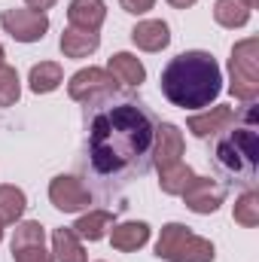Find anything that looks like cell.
Instances as JSON below:
<instances>
[{
  "mask_svg": "<svg viewBox=\"0 0 259 262\" xmlns=\"http://www.w3.org/2000/svg\"><path fill=\"white\" fill-rule=\"evenodd\" d=\"M119 3H122V9L131 12V15H143V12H149L156 6V0H119Z\"/></svg>",
  "mask_w": 259,
  "mask_h": 262,
  "instance_id": "484cf974",
  "label": "cell"
},
{
  "mask_svg": "<svg viewBox=\"0 0 259 262\" xmlns=\"http://www.w3.org/2000/svg\"><path fill=\"white\" fill-rule=\"evenodd\" d=\"M213 18H217V25L235 31V28H244L250 21V9L241 0H217L213 3Z\"/></svg>",
  "mask_w": 259,
  "mask_h": 262,
  "instance_id": "ffe728a7",
  "label": "cell"
},
{
  "mask_svg": "<svg viewBox=\"0 0 259 262\" xmlns=\"http://www.w3.org/2000/svg\"><path fill=\"white\" fill-rule=\"evenodd\" d=\"M18 98H21V82L15 67L0 64V107H12Z\"/></svg>",
  "mask_w": 259,
  "mask_h": 262,
  "instance_id": "cb8c5ba5",
  "label": "cell"
},
{
  "mask_svg": "<svg viewBox=\"0 0 259 262\" xmlns=\"http://www.w3.org/2000/svg\"><path fill=\"white\" fill-rule=\"evenodd\" d=\"M0 25L18 43H37L49 31V15L37 12V9H3Z\"/></svg>",
  "mask_w": 259,
  "mask_h": 262,
  "instance_id": "52a82bcc",
  "label": "cell"
},
{
  "mask_svg": "<svg viewBox=\"0 0 259 262\" xmlns=\"http://www.w3.org/2000/svg\"><path fill=\"white\" fill-rule=\"evenodd\" d=\"M146 241H149V226H146V223L128 220V223H119V226L110 229V244H113V250L131 253V250H140Z\"/></svg>",
  "mask_w": 259,
  "mask_h": 262,
  "instance_id": "5bb4252c",
  "label": "cell"
},
{
  "mask_svg": "<svg viewBox=\"0 0 259 262\" xmlns=\"http://www.w3.org/2000/svg\"><path fill=\"white\" fill-rule=\"evenodd\" d=\"M156 256L168 262H213L217 250L207 238L195 235L183 223L162 226V235L156 241Z\"/></svg>",
  "mask_w": 259,
  "mask_h": 262,
  "instance_id": "277c9868",
  "label": "cell"
},
{
  "mask_svg": "<svg viewBox=\"0 0 259 262\" xmlns=\"http://www.w3.org/2000/svg\"><path fill=\"white\" fill-rule=\"evenodd\" d=\"M70 229L76 232V238L101 241V238L113 229V213H110V210H89V213H82Z\"/></svg>",
  "mask_w": 259,
  "mask_h": 262,
  "instance_id": "e0dca14e",
  "label": "cell"
},
{
  "mask_svg": "<svg viewBox=\"0 0 259 262\" xmlns=\"http://www.w3.org/2000/svg\"><path fill=\"white\" fill-rule=\"evenodd\" d=\"M49 201L64 213H79V210H89L92 192L82 186V180H76L70 174H58L49 183Z\"/></svg>",
  "mask_w": 259,
  "mask_h": 262,
  "instance_id": "ba28073f",
  "label": "cell"
},
{
  "mask_svg": "<svg viewBox=\"0 0 259 262\" xmlns=\"http://www.w3.org/2000/svg\"><path fill=\"white\" fill-rule=\"evenodd\" d=\"M25 3H28V9H37V12H46L55 6V0H25Z\"/></svg>",
  "mask_w": 259,
  "mask_h": 262,
  "instance_id": "4316f807",
  "label": "cell"
},
{
  "mask_svg": "<svg viewBox=\"0 0 259 262\" xmlns=\"http://www.w3.org/2000/svg\"><path fill=\"white\" fill-rule=\"evenodd\" d=\"M107 18V6L104 0H70L67 6V21L70 28H79V31H98Z\"/></svg>",
  "mask_w": 259,
  "mask_h": 262,
  "instance_id": "4fadbf2b",
  "label": "cell"
},
{
  "mask_svg": "<svg viewBox=\"0 0 259 262\" xmlns=\"http://www.w3.org/2000/svg\"><path fill=\"white\" fill-rule=\"evenodd\" d=\"M238 122V113H235V107H226V104H220V107H210L207 113H195L189 116V122H186V128L192 131L195 137H213V134H220V131H226L229 125H235Z\"/></svg>",
  "mask_w": 259,
  "mask_h": 262,
  "instance_id": "8fae6325",
  "label": "cell"
},
{
  "mask_svg": "<svg viewBox=\"0 0 259 262\" xmlns=\"http://www.w3.org/2000/svg\"><path fill=\"white\" fill-rule=\"evenodd\" d=\"M61 82H64V70H61L58 61H40V64L31 67L28 85H31L34 95H49V92H55Z\"/></svg>",
  "mask_w": 259,
  "mask_h": 262,
  "instance_id": "ac0fdd59",
  "label": "cell"
},
{
  "mask_svg": "<svg viewBox=\"0 0 259 262\" xmlns=\"http://www.w3.org/2000/svg\"><path fill=\"white\" fill-rule=\"evenodd\" d=\"M52 253H55V262H85L89 259L73 229H55L52 232Z\"/></svg>",
  "mask_w": 259,
  "mask_h": 262,
  "instance_id": "d6986e66",
  "label": "cell"
},
{
  "mask_svg": "<svg viewBox=\"0 0 259 262\" xmlns=\"http://www.w3.org/2000/svg\"><path fill=\"white\" fill-rule=\"evenodd\" d=\"M61 52L64 58H89L98 46H101V37L98 31H79V28H64L61 34Z\"/></svg>",
  "mask_w": 259,
  "mask_h": 262,
  "instance_id": "2e32d148",
  "label": "cell"
},
{
  "mask_svg": "<svg viewBox=\"0 0 259 262\" xmlns=\"http://www.w3.org/2000/svg\"><path fill=\"white\" fill-rule=\"evenodd\" d=\"M232 216H235V223L244 226V229L259 226V192L256 189H244V192H241V198L235 201Z\"/></svg>",
  "mask_w": 259,
  "mask_h": 262,
  "instance_id": "603a6c76",
  "label": "cell"
},
{
  "mask_svg": "<svg viewBox=\"0 0 259 262\" xmlns=\"http://www.w3.org/2000/svg\"><path fill=\"white\" fill-rule=\"evenodd\" d=\"M192 177H195L192 168L183 165V162H177V165L159 171V189H162L165 195H183V189L192 183Z\"/></svg>",
  "mask_w": 259,
  "mask_h": 262,
  "instance_id": "44dd1931",
  "label": "cell"
},
{
  "mask_svg": "<svg viewBox=\"0 0 259 262\" xmlns=\"http://www.w3.org/2000/svg\"><path fill=\"white\" fill-rule=\"evenodd\" d=\"M168 3H171L174 9H189V6H195V3H198V0H168Z\"/></svg>",
  "mask_w": 259,
  "mask_h": 262,
  "instance_id": "83f0119b",
  "label": "cell"
},
{
  "mask_svg": "<svg viewBox=\"0 0 259 262\" xmlns=\"http://www.w3.org/2000/svg\"><path fill=\"white\" fill-rule=\"evenodd\" d=\"M223 92V70L210 52H180L162 70V95L180 110L210 107Z\"/></svg>",
  "mask_w": 259,
  "mask_h": 262,
  "instance_id": "7a4b0ae2",
  "label": "cell"
},
{
  "mask_svg": "<svg viewBox=\"0 0 259 262\" xmlns=\"http://www.w3.org/2000/svg\"><path fill=\"white\" fill-rule=\"evenodd\" d=\"M229 92L241 104H253L259 98V40L244 37L232 46L229 58Z\"/></svg>",
  "mask_w": 259,
  "mask_h": 262,
  "instance_id": "5b68a950",
  "label": "cell"
},
{
  "mask_svg": "<svg viewBox=\"0 0 259 262\" xmlns=\"http://www.w3.org/2000/svg\"><path fill=\"white\" fill-rule=\"evenodd\" d=\"M241 3H244L247 9H256V6H259V0H241Z\"/></svg>",
  "mask_w": 259,
  "mask_h": 262,
  "instance_id": "f1b7e54d",
  "label": "cell"
},
{
  "mask_svg": "<svg viewBox=\"0 0 259 262\" xmlns=\"http://www.w3.org/2000/svg\"><path fill=\"white\" fill-rule=\"evenodd\" d=\"M156 113L137 98H104L85 113V159L82 171L92 177L101 198L119 195L153 168Z\"/></svg>",
  "mask_w": 259,
  "mask_h": 262,
  "instance_id": "6da1fadb",
  "label": "cell"
},
{
  "mask_svg": "<svg viewBox=\"0 0 259 262\" xmlns=\"http://www.w3.org/2000/svg\"><path fill=\"white\" fill-rule=\"evenodd\" d=\"M107 73L119 82V85H140L146 79V67L140 64V58H134L131 52H116L110 61H107Z\"/></svg>",
  "mask_w": 259,
  "mask_h": 262,
  "instance_id": "9a60e30c",
  "label": "cell"
},
{
  "mask_svg": "<svg viewBox=\"0 0 259 262\" xmlns=\"http://www.w3.org/2000/svg\"><path fill=\"white\" fill-rule=\"evenodd\" d=\"M131 43L143 52H162L168 43H171V31L162 18H146V21H137L134 31H131Z\"/></svg>",
  "mask_w": 259,
  "mask_h": 262,
  "instance_id": "7c38bea8",
  "label": "cell"
},
{
  "mask_svg": "<svg viewBox=\"0 0 259 262\" xmlns=\"http://www.w3.org/2000/svg\"><path fill=\"white\" fill-rule=\"evenodd\" d=\"M113 92H116V79H113L107 70H101V67H82V70H76V73L70 76V82H67V95H70L76 104H85V107L101 104V101L110 98Z\"/></svg>",
  "mask_w": 259,
  "mask_h": 262,
  "instance_id": "8992f818",
  "label": "cell"
},
{
  "mask_svg": "<svg viewBox=\"0 0 259 262\" xmlns=\"http://www.w3.org/2000/svg\"><path fill=\"white\" fill-rule=\"evenodd\" d=\"M183 146H186L183 143V131L177 128L174 122H159V128H156V146H153V165L159 171L177 165L180 156H183Z\"/></svg>",
  "mask_w": 259,
  "mask_h": 262,
  "instance_id": "30bf717a",
  "label": "cell"
},
{
  "mask_svg": "<svg viewBox=\"0 0 259 262\" xmlns=\"http://www.w3.org/2000/svg\"><path fill=\"white\" fill-rule=\"evenodd\" d=\"M217 168L244 189H253L256 180V162H259V134L256 125H238L235 131H229L220 143H217Z\"/></svg>",
  "mask_w": 259,
  "mask_h": 262,
  "instance_id": "3957f363",
  "label": "cell"
},
{
  "mask_svg": "<svg viewBox=\"0 0 259 262\" xmlns=\"http://www.w3.org/2000/svg\"><path fill=\"white\" fill-rule=\"evenodd\" d=\"M0 64H3V43H0Z\"/></svg>",
  "mask_w": 259,
  "mask_h": 262,
  "instance_id": "f546056e",
  "label": "cell"
},
{
  "mask_svg": "<svg viewBox=\"0 0 259 262\" xmlns=\"http://www.w3.org/2000/svg\"><path fill=\"white\" fill-rule=\"evenodd\" d=\"M0 241H3V223H0Z\"/></svg>",
  "mask_w": 259,
  "mask_h": 262,
  "instance_id": "4dcf8cb0",
  "label": "cell"
},
{
  "mask_svg": "<svg viewBox=\"0 0 259 262\" xmlns=\"http://www.w3.org/2000/svg\"><path fill=\"white\" fill-rule=\"evenodd\" d=\"M12 259L15 262H55V256L46 253L43 244H28V247H12Z\"/></svg>",
  "mask_w": 259,
  "mask_h": 262,
  "instance_id": "d4e9b609",
  "label": "cell"
},
{
  "mask_svg": "<svg viewBox=\"0 0 259 262\" xmlns=\"http://www.w3.org/2000/svg\"><path fill=\"white\" fill-rule=\"evenodd\" d=\"M25 207H28V198H25V192L18 186H9V183L0 186V223L3 226L6 223H18Z\"/></svg>",
  "mask_w": 259,
  "mask_h": 262,
  "instance_id": "7402d4cb",
  "label": "cell"
},
{
  "mask_svg": "<svg viewBox=\"0 0 259 262\" xmlns=\"http://www.w3.org/2000/svg\"><path fill=\"white\" fill-rule=\"evenodd\" d=\"M226 201V186L210 180V177H192V183L183 189V204L192 213H213L220 210V204Z\"/></svg>",
  "mask_w": 259,
  "mask_h": 262,
  "instance_id": "9c48e42d",
  "label": "cell"
}]
</instances>
